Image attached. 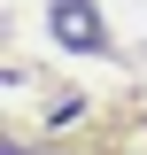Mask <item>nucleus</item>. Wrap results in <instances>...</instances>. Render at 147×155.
<instances>
[{
	"label": "nucleus",
	"mask_w": 147,
	"mask_h": 155,
	"mask_svg": "<svg viewBox=\"0 0 147 155\" xmlns=\"http://www.w3.org/2000/svg\"><path fill=\"white\" fill-rule=\"evenodd\" d=\"M54 39L77 47V54H101V16H93V0H54Z\"/></svg>",
	"instance_id": "f257e3e1"
}]
</instances>
